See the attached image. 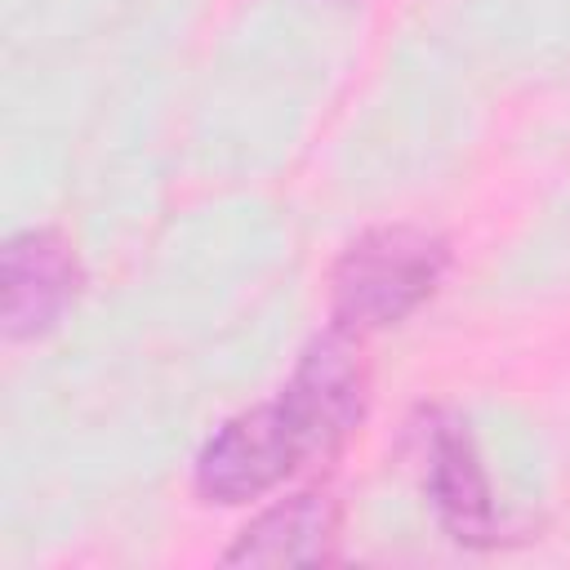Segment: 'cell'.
I'll list each match as a JSON object with an SVG mask.
<instances>
[{
  "label": "cell",
  "mask_w": 570,
  "mask_h": 570,
  "mask_svg": "<svg viewBox=\"0 0 570 570\" xmlns=\"http://www.w3.org/2000/svg\"><path fill=\"white\" fill-rule=\"evenodd\" d=\"M298 463H307L303 436L289 423L281 396L227 419L196 459V490L214 503H249L276 490Z\"/></svg>",
  "instance_id": "7a4b0ae2"
},
{
  "label": "cell",
  "mask_w": 570,
  "mask_h": 570,
  "mask_svg": "<svg viewBox=\"0 0 570 570\" xmlns=\"http://www.w3.org/2000/svg\"><path fill=\"white\" fill-rule=\"evenodd\" d=\"M80 289V267L58 232H18L0 258V316L9 338H36L58 325Z\"/></svg>",
  "instance_id": "277c9868"
},
{
  "label": "cell",
  "mask_w": 570,
  "mask_h": 570,
  "mask_svg": "<svg viewBox=\"0 0 570 570\" xmlns=\"http://www.w3.org/2000/svg\"><path fill=\"white\" fill-rule=\"evenodd\" d=\"M445 240L423 227H379L365 232L334 267L330 312L334 330L370 334L405 321L423 298H432L445 272Z\"/></svg>",
  "instance_id": "6da1fadb"
},
{
  "label": "cell",
  "mask_w": 570,
  "mask_h": 570,
  "mask_svg": "<svg viewBox=\"0 0 570 570\" xmlns=\"http://www.w3.org/2000/svg\"><path fill=\"white\" fill-rule=\"evenodd\" d=\"M365 392H370V379L356 352V334L330 330L298 356L281 392V405L298 428L307 459H330L356 432L365 414Z\"/></svg>",
  "instance_id": "3957f363"
},
{
  "label": "cell",
  "mask_w": 570,
  "mask_h": 570,
  "mask_svg": "<svg viewBox=\"0 0 570 570\" xmlns=\"http://www.w3.org/2000/svg\"><path fill=\"white\" fill-rule=\"evenodd\" d=\"M338 539V512L325 494H289L258 512L227 548V566H316L330 561Z\"/></svg>",
  "instance_id": "5b68a950"
},
{
  "label": "cell",
  "mask_w": 570,
  "mask_h": 570,
  "mask_svg": "<svg viewBox=\"0 0 570 570\" xmlns=\"http://www.w3.org/2000/svg\"><path fill=\"white\" fill-rule=\"evenodd\" d=\"M428 494L441 525L459 543H494V499L472 450V436L459 423H441L432 432V463H428Z\"/></svg>",
  "instance_id": "8992f818"
}]
</instances>
